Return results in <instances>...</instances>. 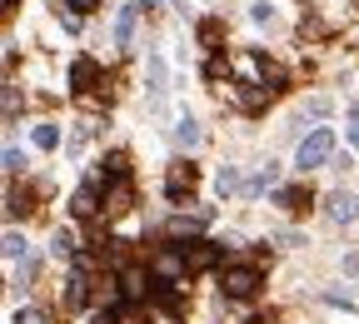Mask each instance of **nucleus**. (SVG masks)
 Masks as SVG:
<instances>
[{
	"mask_svg": "<svg viewBox=\"0 0 359 324\" xmlns=\"http://www.w3.org/2000/svg\"><path fill=\"white\" fill-rule=\"evenodd\" d=\"M330 155H334V130H309L304 140H299V155H294V165H299V170H320Z\"/></svg>",
	"mask_w": 359,
	"mask_h": 324,
	"instance_id": "f257e3e1",
	"label": "nucleus"
},
{
	"mask_svg": "<svg viewBox=\"0 0 359 324\" xmlns=\"http://www.w3.org/2000/svg\"><path fill=\"white\" fill-rule=\"evenodd\" d=\"M219 290H224V299H250L259 290V269L255 264H230L219 274Z\"/></svg>",
	"mask_w": 359,
	"mask_h": 324,
	"instance_id": "f03ea898",
	"label": "nucleus"
},
{
	"mask_svg": "<svg viewBox=\"0 0 359 324\" xmlns=\"http://www.w3.org/2000/svg\"><path fill=\"white\" fill-rule=\"evenodd\" d=\"M180 250H185V274H205V269L219 264V245H210V240H190Z\"/></svg>",
	"mask_w": 359,
	"mask_h": 324,
	"instance_id": "7ed1b4c3",
	"label": "nucleus"
},
{
	"mask_svg": "<svg viewBox=\"0 0 359 324\" xmlns=\"http://www.w3.org/2000/svg\"><path fill=\"white\" fill-rule=\"evenodd\" d=\"M70 85L80 90V95H90V90H95V85H100V65H95V60H90V55H80V60L70 65Z\"/></svg>",
	"mask_w": 359,
	"mask_h": 324,
	"instance_id": "20e7f679",
	"label": "nucleus"
},
{
	"mask_svg": "<svg viewBox=\"0 0 359 324\" xmlns=\"http://www.w3.org/2000/svg\"><path fill=\"white\" fill-rule=\"evenodd\" d=\"M195 180H200V175H195V165H190V160H185V165H170V175H165V190L180 200V195H190V190H195Z\"/></svg>",
	"mask_w": 359,
	"mask_h": 324,
	"instance_id": "39448f33",
	"label": "nucleus"
},
{
	"mask_svg": "<svg viewBox=\"0 0 359 324\" xmlns=\"http://www.w3.org/2000/svg\"><path fill=\"white\" fill-rule=\"evenodd\" d=\"M275 205L290 210V215H309V210H314V195L304 190V184H294V190H280V195H275Z\"/></svg>",
	"mask_w": 359,
	"mask_h": 324,
	"instance_id": "423d86ee",
	"label": "nucleus"
},
{
	"mask_svg": "<svg viewBox=\"0 0 359 324\" xmlns=\"http://www.w3.org/2000/svg\"><path fill=\"white\" fill-rule=\"evenodd\" d=\"M330 220H339V224L359 220V195H349V190H334V195H330Z\"/></svg>",
	"mask_w": 359,
	"mask_h": 324,
	"instance_id": "0eeeda50",
	"label": "nucleus"
},
{
	"mask_svg": "<svg viewBox=\"0 0 359 324\" xmlns=\"http://www.w3.org/2000/svg\"><path fill=\"white\" fill-rule=\"evenodd\" d=\"M275 180H280V165H269V160H264V165L245 180V195H264V190H275Z\"/></svg>",
	"mask_w": 359,
	"mask_h": 324,
	"instance_id": "6e6552de",
	"label": "nucleus"
},
{
	"mask_svg": "<svg viewBox=\"0 0 359 324\" xmlns=\"http://www.w3.org/2000/svg\"><path fill=\"white\" fill-rule=\"evenodd\" d=\"M130 200H135L130 180H115V184H110V195H105V215H110V220H115V215H125V210H130Z\"/></svg>",
	"mask_w": 359,
	"mask_h": 324,
	"instance_id": "1a4fd4ad",
	"label": "nucleus"
},
{
	"mask_svg": "<svg viewBox=\"0 0 359 324\" xmlns=\"http://www.w3.org/2000/svg\"><path fill=\"white\" fill-rule=\"evenodd\" d=\"M85 285H90V280H85V274L75 269L70 280H65V295H60V304H65V309H85V299H90V290H85Z\"/></svg>",
	"mask_w": 359,
	"mask_h": 324,
	"instance_id": "9d476101",
	"label": "nucleus"
},
{
	"mask_svg": "<svg viewBox=\"0 0 359 324\" xmlns=\"http://www.w3.org/2000/svg\"><path fill=\"white\" fill-rule=\"evenodd\" d=\"M269 95H275V90H264V85H245V90H240V110L259 115V110L269 105Z\"/></svg>",
	"mask_w": 359,
	"mask_h": 324,
	"instance_id": "9b49d317",
	"label": "nucleus"
},
{
	"mask_svg": "<svg viewBox=\"0 0 359 324\" xmlns=\"http://www.w3.org/2000/svg\"><path fill=\"white\" fill-rule=\"evenodd\" d=\"M70 215H75V220H90V215H95V184H80V190H75Z\"/></svg>",
	"mask_w": 359,
	"mask_h": 324,
	"instance_id": "f8f14e48",
	"label": "nucleus"
},
{
	"mask_svg": "<svg viewBox=\"0 0 359 324\" xmlns=\"http://www.w3.org/2000/svg\"><path fill=\"white\" fill-rule=\"evenodd\" d=\"M120 290H125V299H140V295H150V280H145L140 269H125L120 274Z\"/></svg>",
	"mask_w": 359,
	"mask_h": 324,
	"instance_id": "ddd939ff",
	"label": "nucleus"
},
{
	"mask_svg": "<svg viewBox=\"0 0 359 324\" xmlns=\"http://www.w3.org/2000/svg\"><path fill=\"white\" fill-rule=\"evenodd\" d=\"M135 15H140V6H125L120 20H115V45H130L135 40Z\"/></svg>",
	"mask_w": 359,
	"mask_h": 324,
	"instance_id": "4468645a",
	"label": "nucleus"
},
{
	"mask_svg": "<svg viewBox=\"0 0 359 324\" xmlns=\"http://www.w3.org/2000/svg\"><path fill=\"white\" fill-rule=\"evenodd\" d=\"M215 190H219V195H235V190H245L240 170H235V165H219V175H215Z\"/></svg>",
	"mask_w": 359,
	"mask_h": 324,
	"instance_id": "2eb2a0df",
	"label": "nucleus"
},
{
	"mask_svg": "<svg viewBox=\"0 0 359 324\" xmlns=\"http://www.w3.org/2000/svg\"><path fill=\"white\" fill-rule=\"evenodd\" d=\"M80 245H75V235H70V229H55V235H50V255L55 259H70Z\"/></svg>",
	"mask_w": 359,
	"mask_h": 324,
	"instance_id": "dca6fc26",
	"label": "nucleus"
},
{
	"mask_svg": "<svg viewBox=\"0 0 359 324\" xmlns=\"http://www.w3.org/2000/svg\"><path fill=\"white\" fill-rule=\"evenodd\" d=\"M105 175H110V180H125V175H130V155H125V150H110V155H105Z\"/></svg>",
	"mask_w": 359,
	"mask_h": 324,
	"instance_id": "f3484780",
	"label": "nucleus"
},
{
	"mask_svg": "<svg viewBox=\"0 0 359 324\" xmlns=\"http://www.w3.org/2000/svg\"><path fill=\"white\" fill-rule=\"evenodd\" d=\"M175 145H185V150L200 145V125H195V120H180V125H175Z\"/></svg>",
	"mask_w": 359,
	"mask_h": 324,
	"instance_id": "a211bd4d",
	"label": "nucleus"
},
{
	"mask_svg": "<svg viewBox=\"0 0 359 324\" xmlns=\"http://www.w3.org/2000/svg\"><path fill=\"white\" fill-rule=\"evenodd\" d=\"M35 145H40V150H55V145H60V130H55V125H35Z\"/></svg>",
	"mask_w": 359,
	"mask_h": 324,
	"instance_id": "6ab92c4d",
	"label": "nucleus"
},
{
	"mask_svg": "<svg viewBox=\"0 0 359 324\" xmlns=\"http://www.w3.org/2000/svg\"><path fill=\"white\" fill-rule=\"evenodd\" d=\"M219 35H224V20H215V15H210V20H200V45H215Z\"/></svg>",
	"mask_w": 359,
	"mask_h": 324,
	"instance_id": "aec40b11",
	"label": "nucleus"
},
{
	"mask_svg": "<svg viewBox=\"0 0 359 324\" xmlns=\"http://www.w3.org/2000/svg\"><path fill=\"white\" fill-rule=\"evenodd\" d=\"M15 115H20V90L6 85V125H15Z\"/></svg>",
	"mask_w": 359,
	"mask_h": 324,
	"instance_id": "412c9836",
	"label": "nucleus"
},
{
	"mask_svg": "<svg viewBox=\"0 0 359 324\" xmlns=\"http://www.w3.org/2000/svg\"><path fill=\"white\" fill-rule=\"evenodd\" d=\"M250 20H255V25H269V20H275V6H264V0H259V6H250Z\"/></svg>",
	"mask_w": 359,
	"mask_h": 324,
	"instance_id": "4be33fe9",
	"label": "nucleus"
},
{
	"mask_svg": "<svg viewBox=\"0 0 359 324\" xmlns=\"http://www.w3.org/2000/svg\"><path fill=\"white\" fill-rule=\"evenodd\" d=\"M205 75H210V80H219V75H230V60H224V55H210Z\"/></svg>",
	"mask_w": 359,
	"mask_h": 324,
	"instance_id": "5701e85b",
	"label": "nucleus"
},
{
	"mask_svg": "<svg viewBox=\"0 0 359 324\" xmlns=\"http://www.w3.org/2000/svg\"><path fill=\"white\" fill-rule=\"evenodd\" d=\"M20 250H25V240L15 235V229H11V235H6V255H11V259H20Z\"/></svg>",
	"mask_w": 359,
	"mask_h": 324,
	"instance_id": "b1692460",
	"label": "nucleus"
},
{
	"mask_svg": "<svg viewBox=\"0 0 359 324\" xmlns=\"http://www.w3.org/2000/svg\"><path fill=\"white\" fill-rule=\"evenodd\" d=\"M20 165H25V155H20V150H15V145H11V150H6V175H15V170H20Z\"/></svg>",
	"mask_w": 359,
	"mask_h": 324,
	"instance_id": "393cba45",
	"label": "nucleus"
},
{
	"mask_svg": "<svg viewBox=\"0 0 359 324\" xmlns=\"http://www.w3.org/2000/svg\"><path fill=\"white\" fill-rule=\"evenodd\" d=\"M304 115H330V100H325V95H314V100L304 105Z\"/></svg>",
	"mask_w": 359,
	"mask_h": 324,
	"instance_id": "a878e982",
	"label": "nucleus"
},
{
	"mask_svg": "<svg viewBox=\"0 0 359 324\" xmlns=\"http://www.w3.org/2000/svg\"><path fill=\"white\" fill-rule=\"evenodd\" d=\"M15 324H45V319H40L35 309H20V314H15Z\"/></svg>",
	"mask_w": 359,
	"mask_h": 324,
	"instance_id": "bb28decb",
	"label": "nucleus"
},
{
	"mask_svg": "<svg viewBox=\"0 0 359 324\" xmlns=\"http://www.w3.org/2000/svg\"><path fill=\"white\" fill-rule=\"evenodd\" d=\"M349 145L359 150V110H354V120H349Z\"/></svg>",
	"mask_w": 359,
	"mask_h": 324,
	"instance_id": "cd10ccee",
	"label": "nucleus"
},
{
	"mask_svg": "<svg viewBox=\"0 0 359 324\" xmlns=\"http://www.w3.org/2000/svg\"><path fill=\"white\" fill-rule=\"evenodd\" d=\"M95 324H120V314H115V309H105V314H95Z\"/></svg>",
	"mask_w": 359,
	"mask_h": 324,
	"instance_id": "c85d7f7f",
	"label": "nucleus"
},
{
	"mask_svg": "<svg viewBox=\"0 0 359 324\" xmlns=\"http://www.w3.org/2000/svg\"><path fill=\"white\" fill-rule=\"evenodd\" d=\"M70 6H75V11H95V6H100V0H70Z\"/></svg>",
	"mask_w": 359,
	"mask_h": 324,
	"instance_id": "c756f323",
	"label": "nucleus"
},
{
	"mask_svg": "<svg viewBox=\"0 0 359 324\" xmlns=\"http://www.w3.org/2000/svg\"><path fill=\"white\" fill-rule=\"evenodd\" d=\"M344 274H359V255H349V259H344Z\"/></svg>",
	"mask_w": 359,
	"mask_h": 324,
	"instance_id": "7c9ffc66",
	"label": "nucleus"
},
{
	"mask_svg": "<svg viewBox=\"0 0 359 324\" xmlns=\"http://www.w3.org/2000/svg\"><path fill=\"white\" fill-rule=\"evenodd\" d=\"M135 6H140V11H155V6H160V0H135Z\"/></svg>",
	"mask_w": 359,
	"mask_h": 324,
	"instance_id": "2f4dec72",
	"label": "nucleus"
}]
</instances>
